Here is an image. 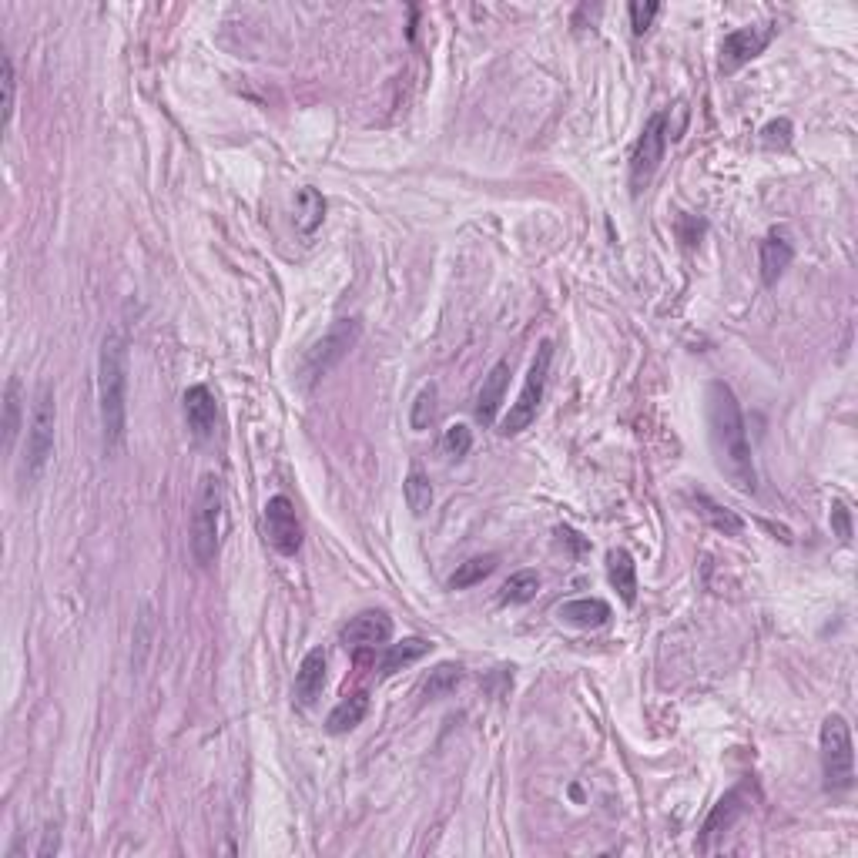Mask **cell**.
I'll use <instances>...</instances> for the list:
<instances>
[{
	"label": "cell",
	"mask_w": 858,
	"mask_h": 858,
	"mask_svg": "<svg viewBox=\"0 0 858 858\" xmlns=\"http://www.w3.org/2000/svg\"><path fill=\"white\" fill-rule=\"evenodd\" d=\"M708 426L714 453H718V466L728 473V480L741 493H751L755 490V460H751L745 416H741V406L734 399L731 386L724 383L708 386Z\"/></svg>",
	"instance_id": "cell-1"
},
{
	"label": "cell",
	"mask_w": 858,
	"mask_h": 858,
	"mask_svg": "<svg viewBox=\"0 0 858 858\" xmlns=\"http://www.w3.org/2000/svg\"><path fill=\"white\" fill-rule=\"evenodd\" d=\"M98 409L104 450H121L128 429V342L114 329L101 339L98 349Z\"/></svg>",
	"instance_id": "cell-2"
},
{
	"label": "cell",
	"mask_w": 858,
	"mask_h": 858,
	"mask_svg": "<svg viewBox=\"0 0 858 858\" xmlns=\"http://www.w3.org/2000/svg\"><path fill=\"white\" fill-rule=\"evenodd\" d=\"M222 530H225V493L222 480L208 473L198 490L195 510H192V557L202 567H212L218 550H222Z\"/></svg>",
	"instance_id": "cell-3"
},
{
	"label": "cell",
	"mask_w": 858,
	"mask_h": 858,
	"mask_svg": "<svg viewBox=\"0 0 858 858\" xmlns=\"http://www.w3.org/2000/svg\"><path fill=\"white\" fill-rule=\"evenodd\" d=\"M54 426H57V406H54V389L41 386L34 396L31 419H27V453H24V480L37 483L51 463L54 453Z\"/></svg>",
	"instance_id": "cell-4"
},
{
	"label": "cell",
	"mask_w": 858,
	"mask_h": 858,
	"mask_svg": "<svg viewBox=\"0 0 858 858\" xmlns=\"http://www.w3.org/2000/svg\"><path fill=\"white\" fill-rule=\"evenodd\" d=\"M822 775L828 791H848L855 781V751L852 731L842 714H828L822 721Z\"/></svg>",
	"instance_id": "cell-5"
},
{
	"label": "cell",
	"mask_w": 858,
	"mask_h": 858,
	"mask_svg": "<svg viewBox=\"0 0 858 858\" xmlns=\"http://www.w3.org/2000/svg\"><path fill=\"white\" fill-rule=\"evenodd\" d=\"M550 362H554V342H540L537 356H533V366L527 373V383H523L517 403L510 406V413L503 416L500 433L503 436H520L533 419H537V409L543 403V389H547V376H550Z\"/></svg>",
	"instance_id": "cell-6"
},
{
	"label": "cell",
	"mask_w": 858,
	"mask_h": 858,
	"mask_svg": "<svg viewBox=\"0 0 858 858\" xmlns=\"http://www.w3.org/2000/svg\"><path fill=\"white\" fill-rule=\"evenodd\" d=\"M359 336H362L359 319H339V322H332L326 336H322L316 346L305 352L302 376L309 379V383H316V379H322L326 373H332V369H336L339 362L346 359L352 349H356Z\"/></svg>",
	"instance_id": "cell-7"
},
{
	"label": "cell",
	"mask_w": 858,
	"mask_h": 858,
	"mask_svg": "<svg viewBox=\"0 0 858 858\" xmlns=\"http://www.w3.org/2000/svg\"><path fill=\"white\" fill-rule=\"evenodd\" d=\"M667 138H671V114L667 111H657L647 118V125L637 138V148H634V158H631V185L634 192L651 181V175L657 171V165L664 161V148H667Z\"/></svg>",
	"instance_id": "cell-8"
},
{
	"label": "cell",
	"mask_w": 858,
	"mask_h": 858,
	"mask_svg": "<svg viewBox=\"0 0 858 858\" xmlns=\"http://www.w3.org/2000/svg\"><path fill=\"white\" fill-rule=\"evenodd\" d=\"M265 537L282 557H295L302 550V523L289 497H272L265 503Z\"/></svg>",
	"instance_id": "cell-9"
},
{
	"label": "cell",
	"mask_w": 858,
	"mask_h": 858,
	"mask_svg": "<svg viewBox=\"0 0 858 858\" xmlns=\"http://www.w3.org/2000/svg\"><path fill=\"white\" fill-rule=\"evenodd\" d=\"M768 41H771V31H761V27H738V31H731L721 41V71L724 74L741 71L748 61H755V57L765 51Z\"/></svg>",
	"instance_id": "cell-10"
},
{
	"label": "cell",
	"mask_w": 858,
	"mask_h": 858,
	"mask_svg": "<svg viewBox=\"0 0 858 858\" xmlns=\"http://www.w3.org/2000/svg\"><path fill=\"white\" fill-rule=\"evenodd\" d=\"M389 637H393V621H389L383 610H366V614H356L342 627L339 641L346 647H376L386 644Z\"/></svg>",
	"instance_id": "cell-11"
},
{
	"label": "cell",
	"mask_w": 858,
	"mask_h": 858,
	"mask_svg": "<svg viewBox=\"0 0 858 858\" xmlns=\"http://www.w3.org/2000/svg\"><path fill=\"white\" fill-rule=\"evenodd\" d=\"M741 812H745V785L731 788L728 795H724L721 802L711 808L708 822H704L701 838H698V852H711L714 838H721L724 832H728V828L741 818Z\"/></svg>",
	"instance_id": "cell-12"
},
{
	"label": "cell",
	"mask_w": 858,
	"mask_h": 858,
	"mask_svg": "<svg viewBox=\"0 0 858 858\" xmlns=\"http://www.w3.org/2000/svg\"><path fill=\"white\" fill-rule=\"evenodd\" d=\"M181 406H185V419H188V429L198 436V440H208V436L215 433V423H218V406H215V396L208 386H192L185 393V399H181Z\"/></svg>",
	"instance_id": "cell-13"
},
{
	"label": "cell",
	"mask_w": 858,
	"mask_h": 858,
	"mask_svg": "<svg viewBox=\"0 0 858 858\" xmlns=\"http://www.w3.org/2000/svg\"><path fill=\"white\" fill-rule=\"evenodd\" d=\"M507 383H510V362L500 359L497 366L486 373L480 393H476V419H480L483 426H490L493 419H497L503 396H507Z\"/></svg>",
	"instance_id": "cell-14"
},
{
	"label": "cell",
	"mask_w": 858,
	"mask_h": 858,
	"mask_svg": "<svg viewBox=\"0 0 858 858\" xmlns=\"http://www.w3.org/2000/svg\"><path fill=\"white\" fill-rule=\"evenodd\" d=\"M322 688H326V651H322V647H312V651L302 657L299 671H295V698L302 704H316Z\"/></svg>",
	"instance_id": "cell-15"
},
{
	"label": "cell",
	"mask_w": 858,
	"mask_h": 858,
	"mask_svg": "<svg viewBox=\"0 0 858 858\" xmlns=\"http://www.w3.org/2000/svg\"><path fill=\"white\" fill-rule=\"evenodd\" d=\"M557 617L570 627H580V631H594V627H604L610 621V604L600 597H577L560 604Z\"/></svg>",
	"instance_id": "cell-16"
},
{
	"label": "cell",
	"mask_w": 858,
	"mask_h": 858,
	"mask_svg": "<svg viewBox=\"0 0 858 858\" xmlns=\"http://www.w3.org/2000/svg\"><path fill=\"white\" fill-rule=\"evenodd\" d=\"M791 259H795V249H791V242H785L781 235H768L765 242H761V282H765V285H775L781 275H785V269L791 265Z\"/></svg>",
	"instance_id": "cell-17"
},
{
	"label": "cell",
	"mask_w": 858,
	"mask_h": 858,
	"mask_svg": "<svg viewBox=\"0 0 858 858\" xmlns=\"http://www.w3.org/2000/svg\"><path fill=\"white\" fill-rule=\"evenodd\" d=\"M607 577H610V584H614L617 594H621L624 604H634L637 600V564L627 550H610Z\"/></svg>",
	"instance_id": "cell-18"
},
{
	"label": "cell",
	"mask_w": 858,
	"mask_h": 858,
	"mask_svg": "<svg viewBox=\"0 0 858 858\" xmlns=\"http://www.w3.org/2000/svg\"><path fill=\"white\" fill-rule=\"evenodd\" d=\"M322 218H326V198L316 188H299L295 192V225H299V232L312 235L322 225Z\"/></svg>",
	"instance_id": "cell-19"
},
{
	"label": "cell",
	"mask_w": 858,
	"mask_h": 858,
	"mask_svg": "<svg viewBox=\"0 0 858 858\" xmlns=\"http://www.w3.org/2000/svg\"><path fill=\"white\" fill-rule=\"evenodd\" d=\"M21 409H24L21 379L11 376V379H7V386H4V446H7V453L14 450L17 433H21Z\"/></svg>",
	"instance_id": "cell-20"
},
{
	"label": "cell",
	"mask_w": 858,
	"mask_h": 858,
	"mask_svg": "<svg viewBox=\"0 0 858 858\" xmlns=\"http://www.w3.org/2000/svg\"><path fill=\"white\" fill-rule=\"evenodd\" d=\"M366 711H369V698H366V694H349L346 701H339L336 708H332L326 728H329L332 734H346V731L356 728V724H362Z\"/></svg>",
	"instance_id": "cell-21"
},
{
	"label": "cell",
	"mask_w": 858,
	"mask_h": 858,
	"mask_svg": "<svg viewBox=\"0 0 858 858\" xmlns=\"http://www.w3.org/2000/svg\"><path fill=\"white\" fill-rule=\"evenodd\" d=\"M426 654H429V644L423 641V637H406V641H399V644H389L386 657H383V678L403 671V667H409V664H416L419 657H426Z\"/></svg>",
	"instance_id": "cell-22"
},
{
	"label": "cell",
	"mask_w": 858,
	"mask_h": 858,
	"mask_svg": "<svg viewBox=\"0 0 858 858\" xmlns=\"http://www.w3.org/2000/svg\"><path fill=\"white\" fill-rule=\"evenodd\" d=\"M403 497H406V507L413 510V517H426L429 507H433V483H429V476L423 470H413L406 476Z\"/></svg>",
	"instance_id": "cell-23"
},
{
	"label": "cell",
	"mask_w": 858,
	"mask_h": 858,
	"mask_svg": "<svg viewBox=\"0 0 858 858\" xmlns=\"http://www.w3.org/2000/svg\"><path fill=\"white\" fill-rule=\"evenodd\" d=\"M537 590H540V577L533 574V570H520V574H513L507 584H503L500 604H510V607L530 604V600L537 597Z\"/></svg>",
	"instance_id": "cell-24"
},
{
	"label": "cell",
	"mask_w": 858,
	"mask_h": 858,
	"mask_svg": "<svg viewBox=\"0 0 858 858\" xmlns=\"http://www.w3.org/2000/svg\"><path fill=\"white\" fill-rule=\"evenodd\" d=\"M493 570H497V557H493V554L473 557V560H466V564H460V570H456V574L450 577V587H453V590L476 587V584H483V580L490 577Z\"/></svg>",
	"instance_id": "cell-25"
},
{
	"label": "cell",
	"mask_w": 858,
	"mask_h": 858,
	"mask_svg": "<svg viewBox=\"0 0 858 858\" xmlns=\"http://www.w3.org/2000/svg\"><path fill=\"white\" fill-rule=\"evenodd\" d=\"M460 681H463V667L446 661V664L429 671V678L423 684V694H426V698H446V694L456 691V684H460Z\"/></svg>",
	"instance_id": "cell-26"
},
{
	"label": "cell",
	"mask_w": 858,
	"mask_h": 858,
	"mask_svg": "<svg viewBox=\"0 0 858 858\" xmlns=\"http://www.w3.org/2000/svg\"><path fill=\"white\" fill-rule=\"evenodd\" d=\"M698 507H701L704 520H708L711 527H718V530H724V533H741V530H745V523H741L738 513L718 507V503L708 500V497H698Z\"/></svg>",
	"instance_id": "cell-27"
},
{
	"label": "cell",
	"mask_w": 858,
	"mask_h": 858,
	"mask_svg": "<svg viewBox=\"0 0 858 858\" xmlns=\"http://www.w3.org/2000/svg\"><path fill=\"white\" fill-rule=\"evenodd\" d=\"M473 450V433H470V426H463V423H456V426H450L443 433V453L450 456V460H463L466 453Z\"/></svg>",
	"instance_id": "cell-28"
},
{
	"label": "cell",
	"mask_w": 858,
	"mask_h": 858,
	"mask_svg": "<svg viewBox=\"0 0 858 858\" xmlns=\"http://www.w3.org/2000/svg\"><path fill=\"white\" fill-rule=\"evenodd\" d=\"M433 413H436V386H423L413 403V413H409V423H413V429H426L433 423Z\"/></svg>",
	"instance_id": "cell-29"
},
{
	"label": "cell",
	"mask_w": 858,
	"mask_h": 858,
	"mask_svg": "<svg viewBox=\"0 0 858 858\" xmlns=\"http://www.w3.org/2000/svg\"><path fill=\"white\" fill-rule=\"evenodd\" d=\"M657 14H661V4H657V0H647V4H641V0H637V4H631V27H634V34H647V31H651V24H654Z\"/></svg>",
	"instance_id": "cell-30"
},
{
	"label": "cell",
	"mask_w": 858,
	"mask_h": 858,
	"mask_svg": "<svg viewBox=\"0 0 858 858\" xmlns=\"http://www.w3.org/2000/svg\"><path fill=\"white\" fill-rule=\"evenodd\" d=\"M14 94H17L14 61H11V54H4V128H11V121H14Z\"/></svg>",
	"instance_id": "cell-31"
},
{
	"label": "cell",
	"mask_w": 858,
	"mask_h": 858,
	"mask_svg": "<svg viewBox=\"0 0 858 858\" xmlns=\"http://www.w3.org/2000/svg\"><path fill=\"white\" fill-rule=\"evenodd\" d=\"M761 141H765V148H788V141H791V121H788V118L771 121V125H765V131H761Z\"/></svg>",
	"instance_id": "cell-32"
},
{
	"label": "cell",
	"mask_w": 858,
	"mask_h": 858,
	"mask_svg": "<svg viewBox=\"0 0 858 858\" xmlns=\"http://www.w3.org/2000/svg\"><path fill=\"white\" fill-rule=\"evenodd\" d=\"M832 530H835V537L842 543L852 540V510H848L842 500L832 503Z\"/></svg>",
	"instance_id": "cell-33"
}]
</instances>
